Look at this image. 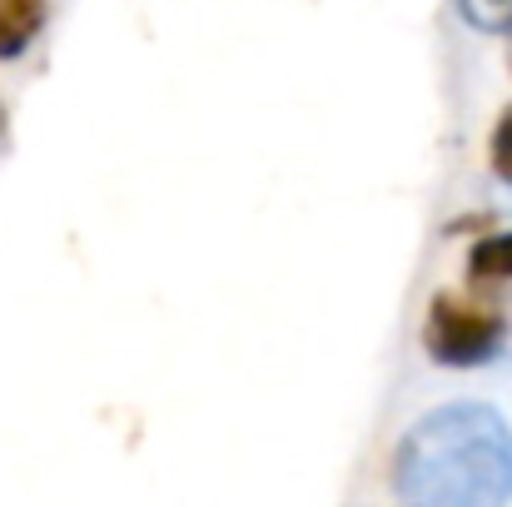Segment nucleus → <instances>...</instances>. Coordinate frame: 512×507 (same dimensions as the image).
Instances as JSON below:
<instances>
[{
    "instance_id": "4",
    "label": "nucleus",
    "mask_w": 512,
    "mask_h": 507,
    "mask_svg": "<svg viewBox=\"0 0 512 507\" xmlns=\"http://www.w3.org/2000/svg\"><path fill=\"white\" fill-rule=\"evenodd\" d=\"M463 269H468L473 289H488V284H512V229L473 239V249H468V264H463Z\"/></svg>"
},
{
    "instance_id": "2",
    "label": "nucleus",
    "mask_w": 512,
    "mask_h": 507,
    "mask_svg": "<svg viewBox=\"0 0 512 507\" xmlns=\"http://www.w3.org/2000/svg\"><path fill=\"white\" fill-rule=\"evenodd\" d=\"M508 338L512 324L503 319V309L473 294H458V289H438L428 299L418 343L438 368H488L493 358H503Z\"/></svg>"
},
{
    "instance_id": "5",
    "label": "nucleus",
    "mask_w": 512,
    "mask_h": 507,
    "mask_svg": "<svg viewBox=\"0 0 512 507\" xmlns=\"http://www.w3.org/2000/svg\"><path fill=\"white\" fill-rule=\"evenodd\" d=\"M458 20L483 30V35H508L512 40V0H453Z\"/></svg>"
},
{
    "instance_id": "3",
    "label": "nucleus",
    "mask_w": 512,
    "mask_h": 507,
    "mask_svg": "<svg viewBox=\"0 0 512 507\" xmlns=\"http://www.w3.org/2000/svg\"><path fill=\"white\" fill-rule=\"evenodd\" d=\"M50 25V0H0V65L20 60Z\"/></svg>"
},
{
    "instance_id": "6",
    "label": "nucleus",
    "mask_w": 512,
    "mask_h": 507,
    "mask_svg": "<svg viewBox=\"0 0 512 507\" xmlns=\"http://www.w3.org/2000/svg\"><path fill=\"white\" fill-rule=\"evenodd\" d=\"M488 165H493V174H498L503 184H512V105L498 115V125H493V140H488Z\"/></svg>"
},
{
    "instance_id": "1",
    "label": "nucleus",
    "mask_w": 512,
    "mask_h": 507,
    "mask_svg": "<svg viewBox=\"0 0 512 507\" xmlns=\"http://www.w3.org/2000/svg\"><path fill=\"white\" fill-rule=\"evenodd\" d=\"M388 483L403 507H508L512 423L493 403L428 408L398 438Z\"/></svg>"
},
{
    "instance_id": "7",
    "label": "nucleus",
    "mask_w": 512,
    "mask_h": 507,
    "mask_svg": "<svg viewBox=\"0 0 512 507\" xmlns=\"http://www.w3.org/2000/svg\"><path fill=\"white\" fill-rule=\"evenodd\" d=\"M0 130H5V105H0Z\"/></svg>"
}]
</instances>
